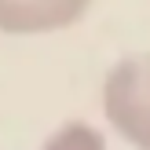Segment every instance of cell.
<instances>
[{"instance_id": "obj_1", "label": "cell", "mask_w": 150, "mask_h": 150, "mask_svg": "<svg viewBox=\"0 0 150 150\" xmlns=\"http://www.w3.org/2000/svg\"><path fill=\"white\" fill-rule=\"evenodd\" d=\"M103 117L136 150H150V55H128L103 81Z\"/></svg>"}, {"instance_id": "obj_2", "label": "cell", "mask_w": 150, "mask_h": 150, "mask_svg": "<svg viewBox=\"0 0 150 150\" xmlns=\"http://www.w3.org/2000/svg\"><path fill=\"white\" fill-rule=\"evenodd\" d=\"M92 0H0V33L7 37H44L77 26Z\"/></svg>"}, {"instance_id": "obj_3", "label": "cell", "mask_w": 150, "mask_h": 150, "mask_svg": "<svg viewBox=\"0 0 150 150\" xmlns=\"http://www.w3.org/2000/svg\"><path fill=\"white\" fill-rule=\"evenodd\" d=\"M40 150H106V136L88 121H66L44 139Z\"/></svg>"}]
</instances>
